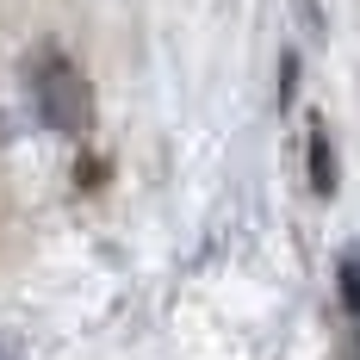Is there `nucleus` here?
<instances>
[{"label": "nucleus", "mask_w": 360, "mask_h": 360, "mask_svg": "<svg viewBox=\"0 0 360 360\" xmlns=\"http://www.w3.org/2000/svg\"><path fill=\"white\" fill-rule=\"evenodd\" d=\"M37 106H44V118H50L56 131H81V124H87V87L75 81V69L63 56H50V63L37 69Z\"/></svg>", "instance_id": "nucleus-1"}, {"label": "nucleus", "mask_w": 360, "mask_h": 360, "mask_svg": "<svg viewBox=\"0 0 360 360\" xmlns=\"http://www.w3.org/2000/svg\"><path fill=\"white\" fill-rule=\"evenodd\" d=\"M311 186L317 193H335V155H329V131L311 124Z\"/></svg>", "instance_id": "nucleus-2"}, {"label": "nucleus", "mask_w": 360, "mask_h": 360, "mask_svg": "<svg viewBox=\"0 0 360 360\" xmlns=\"http://www.w3.org/2000/svg\"><path fill=\"white\" fill-rule=\"evenodd\" d=\"M342 298H348V311H360V255L342 261Z\"/></svg>", "instance_id": "nucleus-3"}]
</instances>
